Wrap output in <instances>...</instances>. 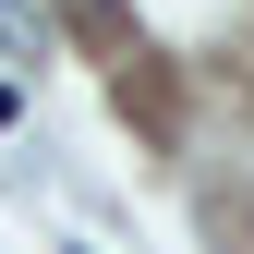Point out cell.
<instances>
[{
  "instance_id": "1",
  "label": "cell",
  "mask_w": 254,
  "mask_h": 254,
  "mask_svg": "<svg viewBox=\"0 0 254 254\" xmlns=\"http://www.w3.org/2000/svg\"><path fill=\"white\" fill-rule=\"evenodd\" d=\"M12 121H24V85H12V73H0V133H12Z\"/></svg>"
},
{
  "instance_id": "2",
  "label": "cell",
  "mask_w": 254,
  "mask_h": 254,
  "mask_svg": "<svg viewBox=\"0 0 254 254\" xmlns=\"http://www.w3.org/2000/svg\"><path fill=\"white\" fill-rule=\"evenodd\" d=\"M73 254H97V242H73Z\"/></svg>"
}]
</instances>
